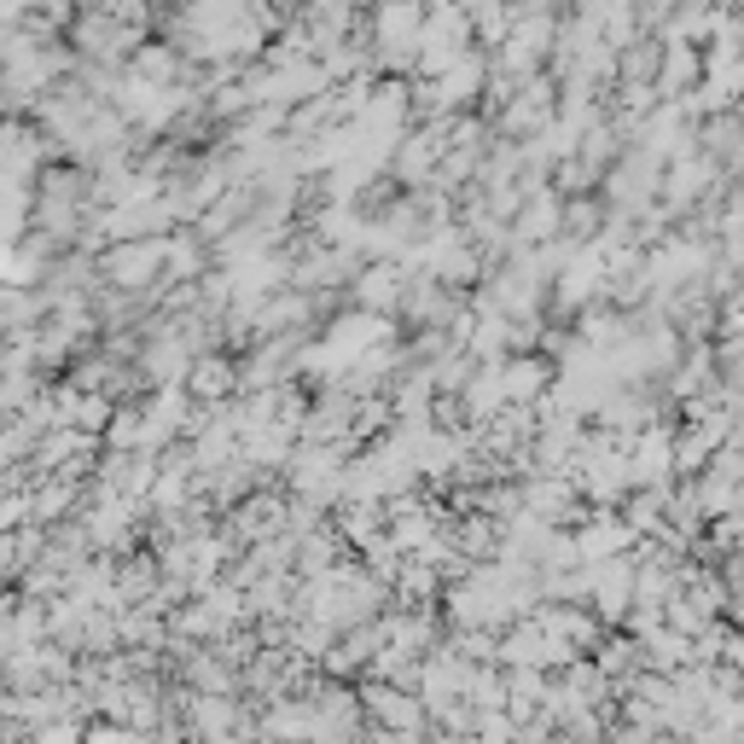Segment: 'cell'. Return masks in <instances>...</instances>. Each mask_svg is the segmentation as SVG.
I'll return each instance as SVG.
<instances>
[{
  "instance_id": "6",
  "label": "cell",
  "mask_w": 744,
  "mask_h": 744,
  "mask_svg": "<svg viewBox=\"0 0 744 744\" xmlns=\"http://www.w3.org/2000/svg\"><path fill=\"white\" fill-rule=\"evenodd\" d=\"M35 744H77V728H70V721L59 716L53 728H35Z\"/></svg>"
},
{
  "instance_id": "3",
  "label": "cell",
  "mask_w": 744,
  "mask_h": 744,
  "mask_svg": "<svg viewBox=\"0 0 744 744\" xmlns=\"http://www.w3.org/2000/svg\"><path fill=\"white\" fill-rule=\"evenodd\" d=\"M495 372H500L507 402H535L547 390V367L542 361H507V367H495Z\"/></svg>"
},
{
  "instance_id": "5",
  "label": "cell",
  "mask_w": 744,
  "mask_h": 744,
  "mask_svg": "<svg viewBox=\"0 0 744 744\" xmlns=\"http://www.w3.org/2000/svg\"><path fill=\"white\" fill-rule=\"evenodd\" d=\"M396 291H402V286H396V274H390V268L361 274V286H356V297H361L367 309H372V303H379V309H384V303H396Z\"/></svg>"
},
{
  "instance_id": "4",
  "label": "cell",
  "mask_w": 744,
  "mask_h": 744,
  "mask_svg": "<svg viewBox=\"0 0 744 744\" xmlns=\"http://www.w3.org/2000/svg\"><path fill=\"white\" fill-rule=\"evenodd\" d=\"M186 384H193V396H204V402H221V396H228V390H233L239 379H233V367H228V361H216V356H210V361H198L193 372H186Z\"/></svg>"
},
{
  "instance_id": "2",
  "label": "cell",
  "mask_w": 744,
  "mask_h": 744,
  "mask_svg": "<svg viewBox=\"0 0 744 744\" xmlns=\"http://www.w3.org/2000/svg\"><path fill=\"white\" fill-rule=\"evenodd\" d=\"M163 268V239H146V245H123V251H111L105 256V274L117 279V286H146V279H152Z\"/></svg>"
},
{
  "instance_id": "1",
  "label": "cell",
  "mask_w": 744,
  "mask_h": 744,
  "mask_svg": "<svg viewBox=\"0 0 744 744\" xmlns=\"http://www.w3.org/2000/svg\"><path fill=\"white\" fill-rule=\"evenodd\" d=\"M361 716H372V728L379 733H425V704L414 693H402V686L390 681H372L361 693Z\"/></svg>"
}]
</instances>
